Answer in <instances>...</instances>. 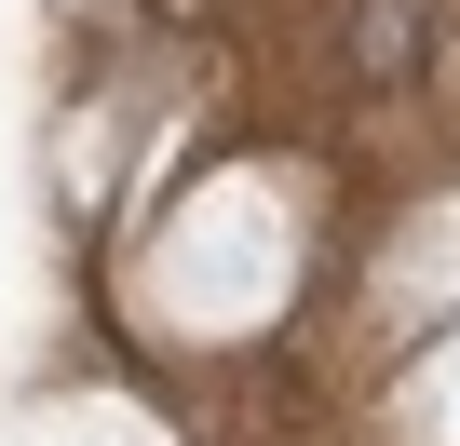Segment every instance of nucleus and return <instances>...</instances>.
<instances>
[{"label":"nucleus","mask_w":460,"mask_h":446,"mask_svg":"<svg viewBox=\"0 0 460 446\" xmlns=\"http://www.w3.org/2000/svg\"><path fill=\"white\" fill-rule=\"evenodd\" d=\"M420 28H433V0H366L352 68H366V82H406V68H420Z\"/></svg>","instance_id":"obj_1"}]
</instances>
